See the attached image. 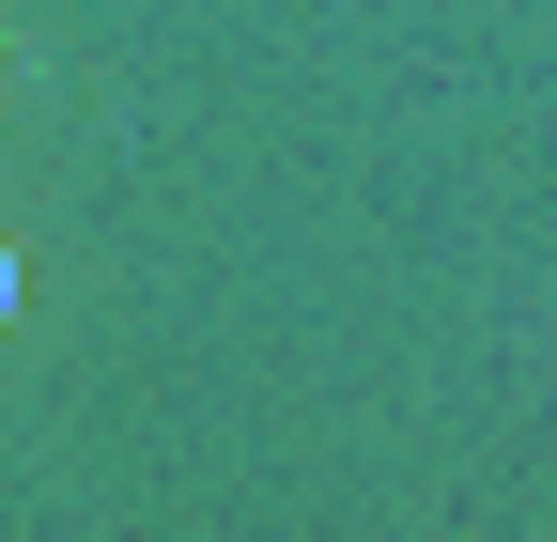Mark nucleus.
Returning <instances> with one entry per match:
<instances>
[{
    "mask_svg": "<svg viewBox=\"0 0 557 542\" xmlns=\"http://www.w3.org/2000/svg\"><path fill=\"white\" fill-rule=\"evenodd\" d=\"M0 325H16V233H0Z\"/></svg>",
    "mask_w": 557,
    "mask_h": 542,
    "instance_id": "1",
    "label": "nucleus"
}]
</instances>
